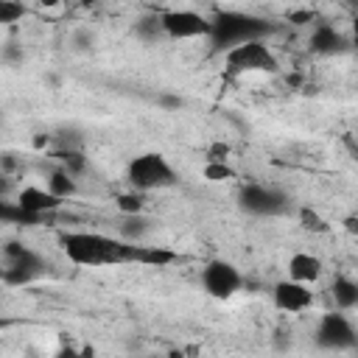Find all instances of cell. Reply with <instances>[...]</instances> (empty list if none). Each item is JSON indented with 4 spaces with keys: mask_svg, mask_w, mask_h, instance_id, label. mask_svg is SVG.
<instances>
[{
    "mask_svg": "<svg viewBox=\"0 0 358 358\" xmlns=\"http://www.w3.org/2000/svg\"><path fill=\"white\" fill-rule=\"evenodd\" d=\"M50 196H56L59 201H64V199H70V196H76V190H78V185H76V176H70L67 171H62V168H56L50 176H48V187H45Z\"/></svg>",
    "mask_w": 358,
    "mask_h": 358,
    "instance_id": "obj_18",
    "label": "cell"
},
{
    "mask_svg": "<svg viewBox=\"0 0 358 358\" xmlns=\"http://www.w3.org/2000/svg\"><path fill=\"white\" fill-rule=\"evenodd\" d=\"M330 294H333L338 310H352L358 305V282L350 277H336L330 285Z\"/></svg>",
    "mask_w": 358,
    "mask_h": 358,
    "instance_id": "obj_15",
    "label": "cell"
},
{
    "mask_svg": "<svg viewBox=\"0 0 358 358\" xmlns=\"http://www.w3.org/2000/svg\"><path fill=\"white\" fill-rule=\"evenodd\" d=\"M14 168H17V159H14L11 154H3V157H0V173H11Z\"/></svg>",
    "mask_w": 358,
    "mask_h": 358,
    "instance_id": "obj_30",
    "label": "cell"
},
{
    "mask_svg": "<svg viewBox=\"0 0 358 358\" xmlns=\"http://www.w3.org/2000/svg\"><path fill=\"white\" fill-rule=\"evenodd\" d=\"M115 207H117L123 215H140V213L145 210V193H137V190L117 193V196H115Z\"/></svg>",
    "mask_w": 358,
    "mask_h": 358,
    "instance_id": "obj_21",
    "label": "cell"
},
{
    "mask_svg": "<svg viewBox=\"0 0 358 358\" xmlns=\"http://www.w3.org/2000/svg\"><path fill=\"white\" fill-rule=\"evenodd\" d=\"M70 45H73V50H78V53H90V50L95 48V34H92L90 28H76L73 36H70Z\"/></svg>",
    "mask_w": 358,
    "mask_h": 358,
    "instance_id": "obj_24",
    "label": "cell"
},
{
    "mask_svg": "<svg viewBox=\"0 0 358 358\" xmlns=\"http://www.w3.org/2000/svg\"><path fill=\"white\" fill-rule=\"evenodd\" d=\"M204 159H207V162H227V159H229V145H227L224 140L210 143L207 151H204Z\"/></svg>",
    "mask_w": 358,
    "mask_h": 358,
    "instance_id": "obj_25",
    "label": "cell"
},
{
    "mask_svg": "<svg viewBox=\"0 0 358 358\" xmlns=\"http://www.w3.org/2000/svg\"><path fill=\"white\" fill-rule=\"evenodd\" d=\"M299 227H302L305 232H313V235L330 232V221H327L319 210H313V207H299Z\"/></svg>",
    "mask_w": 358,
    "mask_h": 358,
    "instance_id": "obj_20",
    "label": "cell"
},
{
    "mask_svg": "<svg viewBox=\"0 0 358 358\" xmlns=\"http://www.w3.org/2000/svg\"><path fill=\"white\" fill-rule=\"evenodd\" d=\"M3 252H6V257H8V268L0 271V277H3L6 282H11V285H25V282L42 277L45 268H48L45 257L36 255L34 249H28V246L20 243V241H8Z\"/></svg>",
    "mask_w": 358,
    "mask_h": 358,
    "instance_id": "obj_5",
    "label": "cell"
},
{
    "mask_svg": "<svg viewBox=\"0 0 358 358\" xmlns=\"http://www.w3.org/2000/svg\"><path fill=\"white\" fill-rule=\"evenodd\" d=\"M274 341H277V347H280V350H285V347H288V338H285V333H282V330L274 336Z\"/></svg>",
    "mask_w": 358,
    "mask_h": 358,
    "instance_id": "obj_35",
    "label": "cell"
},
{
    "mask_svg": "<svg viewBox=\"0 0 358 358\" xmlns=\"http://www.w3.org/2000/svg\"><path fill=\"white\" fill-rule=\"evenodd\" d=\"M271 302L274 308L285 310V313H302L313 305V291L302 282H294V280H280L274 282L271 288Z\"/></svg>",
    "mask_w": 358,
    "mask_h": 358,
    "instance_id": "obj_10",
    "label": "cell"
},
{
    "mask_svg": "<svg viewBox=\"0 0 358 358\" xmlns=\"http://www.w3.org/2000/svg\"><path fill=\"white\" fill-rule=\"evenodd\" d=\"M243 277L241 271L229 263V260H210L201 268V288L213 296V299H229L241 291Z\"/></svg>",
    "mask_w": 358,
    "mask_h": 358,
    "instance_id": "obj_9",
    "label": "cell"
},
{
    "mask_svg": "<svg viewBox=\"0 0 358 358\" xmlns=\"http://www.w3.org/2000/svg\"><path fill=\"white\" fill-rule=\"evenodd\" d=\"M50 143H53V134H36V137L31 140L34 148H45V145H50Z\"/></svg>",
    "mask_w": 358,
    "mask_h": 358,
    "instance_id": "obj_32",
    "label": "cell"
},
{
    "mask_svg": "<svg viewBox=\"0 0 358 358\" xmlns=\"http://www.w3.org/2000/svg\"><path fill=\"white\" fill-rule=\"evenodd\" d=\"M0 59H3L6 64H22V59H25V53H22V48H20V45H14V42H8V45L3 48V53H0Z\"/></svg>",
    "mask_w": 358,
    "mask_h": 358,
    "instance_id": "obj_26",
    "label": "cell"
},
{
    "mask_svg": "<svg viewBox=\"0 0 358 358\" xmlns=\"http://www.w3.org/2000/svg\"><path fill=\"white\" fill-rule=\"evenodd\" d=\"M159 103H162L165 109H179L185 101H182L179 95H159Z\"/></svg>",
    "mask_w": 358,
    "mask_h": 358,
    "instance_id": "obj_29",
    "label": "cell"
},
{
    "mask_svg": "<svg viewBox=\"0 0 358 358\" xmlns=\"http://www.w3.org/2000/svg\"><path fill=\"white\" fill-rule=\"evenodd\" d=\"M131 34H134L140 42H145V45L159 42V39L165 36V34H162V22H159V14H157V11H154V14H143V17L134 22Z\"/></svg>",
    "mask_w": 358,
    "mask_h": 358,
    "instance_id": "obj_17",
    "label": "cell"
},
{
    "mask_svg": "<svg viewBox=\"0 0 358 358\" xmlns=\"http://www.w3.org/2000/svg\"><path fill=\"white\" fill-rule=\"evenodd\" d=\"M316 344L322 350H333V352H344V350H352L358 344V333L352 327V322L338 310H330L319 319L316 324Z\"/></svg>",
    "mask_w": 358,
    "mask_h": 358,
    "instance_id": "obj_6",
    "label": "cell"
},
{
    "mask_svg": "<svg viewBox=\"0 0 358 358\" xmlns=\"http://www.w3.org/2000/svg\"><path fill=\"white\" fill-rule=\"evenodd\" d=\"M213 22V42L221 48V50H229L241 42H249V39H263L271 28L268 22L257 20V17H249V14H241V11H221Z\"/></svg>",
    "mask_w": 358,
    "mask_h": 358,
    "instance_id": "obj_2",
    "label": "cell"
},
{
    "mask_svg": "<svg viewBox=\"0 0 358 358\" xmlns=\"http://www.w3.org/2000/svg\"><path fill=\"white\" fill-rule=\"evenodd\" d=\"M143 358H162V355H143Z\"/></svg>",
    "mask_w": 358,
    "mask_h": 358,
    "instance_id": "obj_39",
    "label": "cell"
},
{
    "mask_svg": "<svg viewBox=\"0 0 358 358\" xmlns=\"http://www.w3.org/2000/svg\"><path fill=\"white\" fill-rule=\"evenodd\" d=\"M11 193V179L6 173H0V199H6Z\"/></svg>",
    "mask_w": 358,
    "mask_h": 358,
    "instance_id": "obj_33",
    "label": "cell"
},
{
    "mask_svg": "<svg viewBox=\"0 0 358 358\" xmlns=\"http://www.w3.org/2000/svg\"><path fill=\"white\" fill-rule=\"evenodd\" d=\"M59 246L76 266H123L134 260V243L87 229L59 232Z\"/></svg>",
    "mask_w": 358,
    "mask_h": 358,
    "instance_id": "obj_1",
    "label": "cell"
},
{
    "mask_svg": "<svg viewBox=\"0 0 358 358\" xmlns=\"http://www.w3.org/2000/svg\"><path fill=\"white\" fill-rule=\"evenodd\" d=\"M201 173H204L207 182H229V179H235V171L227 162H204Z\"/></svg>",
    "mask_w": 358,
    "mask_h": 358,
    "instance_id": "obj_23",
    "label": "cell"
},
{
    "mask_svg": "<svg viewBox=\"0 0 358 358\" xmlns=\"http://www.w3.org/2000/svg\"><path fill=\"white\" fill-rule=\"evenodd\" d=\"M224 62L235 73H277L280 70V59L268 48L266 39H249V42H241L224 50Z\"/></svg>",
    "mask_w": 358,
    "mask_h": 358,
    "instance_id": "obj_4",
    "label": "cell"
},
{
    "mask_svg": "<svg viewBox=\"0 0 358 358\" xmlns=\"http://www.w3.org/2000/svg\"><path fill=\"white\" fill-rule=\"evenodd\" d=\"M53 358H81V350L78 347H73V344H62L59 350H56V355Z\"/></svg>",
    "mask_w": 358,
    "mask_h": 358,
    "instance_id": "obj_27",
    "label": "cell"
},
{
    "mask_svg": "<svg viewBox=\"0 0 358 358\" xmlns=\"http://www.w3.org/2000/svg\"><path fill=\"white\" fill-rule=\"evenodd\" d=\"M176 171L171 168V162L157 154V151H148V154H140L129 162L126 168V182L131 185V190L137 193H151V190H162V187H173L176 185Z\"/></svg>",
    "mask_w": 358,
    "mask_h": 358,
    "instance_id": "obj_3",
    "label": "cell"
},
{
    "mask_svg": "<svg viewBox=\"0 0 358 358\" xmlns=\"http://www.w3.org/2000/svg\"><path fill=\"white\" fill-rule=\"evenodd\" d=\"M179 260V255L173 249H165V246H140L134 243V260L137 266H151V268H165V266H173Z\"/></svg>",
    "mask_w": 358,
    "mask_h": 358,
    "instance_id": "obj_14",
    "label": "cell"
},
{
    "mask_svg": "<svg viewBox=\"0 0 358 358\" xmlns=\"http://www.w3.org/2000/svg\"><path fill=\"white\" fill-rule=\"evenodd\" d=\"M151 229V221L140 213V215H123L120 224H117V232H120V241L126 243H140Z\"/></svg>",
    "mask_w": 358,
    "mask_h": 358,
    "instance_id": "obj_16",
    "label": "cell"
},
{
    "mask_svg": "<svg viewBox=\"0 0 358 358\" xmlns=\"http://www.w3.org/2000/svg\"><path fill=\"white\" fill-rule=\"evenodd\" d=\"M310 50L319 53V56H336V53H344L347 50V36L336 28V25H327V22H319L310 34Z\"/></svg>",
    "mask_w": 358,
    "mask_h": 358,
    "instance_id": "obj_12",
    "label": "cell"
},
{
    "mask_svg": "<svg viewBox=\"0 0 358 358\" xmlns=\"http://www.w3.org/2000/svg\"><path fill=\"white\" fill-rule=\"evenodd\" d=\"M78 350H81V358H95V347L84 344V347H78Z\"/></svg>",
    "mask_w": 358,
    "mask_h": 358,
    "instance_id": "obj_36",
    "label": "cell"
},
{
    "mask_svg": "<svg viewBox=\"0 0 358 358\" xmlns=\"http://www.w3.org/2000/svg\"><path fill=\"white\" fill-rule=\"evenodd\" d=\"M17 215H20V210L17 207H8V201L0 199V218H17Z\"/></svg>",
    "mask_w": 358,
    "mask_h": 358,
    "instance_id": "obj_31",
    "label": "cell"
},
{
    "mask_svg": "<svg viewBox=\"0 0 358 358\" xmlns=\"http://www.w3.org/2000/svg\"><path fill=\"white\" fill-rule=\"evenodd\" d=\"M344 229H347V232H355V229H358V224H355V215H347V218H344Z\"/></svg>",
    "mask_w": 358,
    "mask_h": 358,
    "instance_id": "obj_34",
    "label": "cell"
},
{
    "mask_svg": "<svg viewBox=\"0 0 358 358\" xmlns=\"http://www.w3.org/2000/svg\"><path fill=\"white\" fill-rule=\"evenodd\" d=\"M6 327H11V319H6V316H0V330H6Z\"/></svg>",
    "mask_w": 358,
    "mask_h": 358,
    "instance_id": "obj_38",
    "label": "cell"
},
{
    "mask_svg": "<svg viewBox=\"0 0 358 358\" xmlns=\"http://www.w3.org/2000/svg\"><path fill=\"white\" fill-rule=\"evenodd\" d=\"M53 159L62 165V171H67L70 176H78L87 171V157L81 148H56L53 151Z\"/></svg>",
    "mask_w": 358,
    "mask_h": 358,
    "instance_id": "obj_19",
    "label": "cell"
},
{
    "mask_svg": "<svg viewBox=\"0 0 358 358\" xmlns=\"http://www.w3.org/2000/svg\"><path fill=\"white\" fill-rule=\"evenodd\" d=\"M288 280H294V282H302V285H308V282H316L319 277H322V260L316 257V255H310V252H296V255H291V260H288Z\"/></svg>",
    "mask_w": 358,
    "mask_h": 358,
    "instance_id": "obj_13",
    "label": "cell"
},
{
    "mask_svg": "<svg viewBox=\"0 0 358 358\" xmlns=\"http://www.w3.org/2000/svg\"><path fill=\"white\" fill-rule=\"evenodd\" d=\"M17 210L20 215H28V218H36L42 213H53L59 210L64 201H59L56 196H50L45 187H36V185H25L20 193H17Z\"/></svg>",
    "mask_w": 358,
    "mask_h": 358,
    "instance_id": "obj_11",
    "label": "cell"
},
{
    "mask_svg": "<svg viewBox=\"0 0 358 358\" xmlns=\"http://www.w3.org/2000/svg\"><path fill=\"white\" fill-rule=\"evenodd\" d=\"M162 358H187V352H185V350H171V352L162 355Z\"/></svg>",
    "mask_w": 358,
    "mask_h": 358,
    "instance_id": "obj_37",
    "label": "cell"
},
{
    "mask_svg": "<svg viewBox=\"0 0 358 358\" xmlns=\"http://www.w3.org/2000/svg\"><path fill=\"white\" fill-rule=\"evenodd\" d=\"M288 20H291L294 25H302V22H310V20H313V11H291V14H288Z\"/></svg>",
    "mask_w": 358,
    "mask_h": 358,
    "instance_id": "obj_28",
    "label": "cell"
},
{
    "mask_svg": "<svg viewBox=\"0 0 358 358\" xmlns=\"http://www.w3.org/2000/svg\"><path fill=\"white\" fill-rule=\"evenodd\" d=\"M238 204L249 215H280L288 207V196L280 193L277 187H266L257 182H249L238 193Z\"/></svg>",
    "mask_w": 358,
    "mask_h": 358,
    "instance_id": "obj_8",
    "label": "cell"
},
{
    "mask_svg": "<svg viewBox=\"0 0 358 358\" xmlns=\"http://www.w3.org/2000/svg\"><path fill=\"white\" fill-rule=\"evenodd\" d=\"M25 14H28V8L22 3H17V0H0V25L20 22Z\"/></svg>",
    "mask_w": 358,
    "mask_h": 358,
    "instance_id": "obj_22",
    "label": "cell"
},
{
    "mask_svg": "<svg viewBox=\"0 0 358 358\" xmlns=\"http://www.w3.org/2000/svg\"><path fill=\"white\" fill-rule=\"evenodd\" d=\"M159 22H162V34L168 39H199V36H210V31H213V22L193 8L159 11Z\"/></svg>",
    "mask_w": 358,
    "mask_h": 358,
    "instance_id": "obj_7",
    "label": "cell"
}]
</instances>
